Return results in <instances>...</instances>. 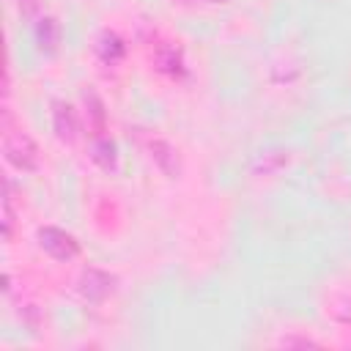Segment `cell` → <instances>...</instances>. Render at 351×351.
Returning <instances> with one entry per match:
<instances>
[{"label": "cell", "instance_id": "cell-6", "mask_svg": "<svg viewBox=\"0 0 351 351\" xmlns=\"http://www.w3.org/2000/svg\"><path fill=\"white\" fill-rule=\"evenodd\" d=\"M33 36H36V47L41 52H55L58 41H60V27L52 16H38L36 27H33Z\"/></svg>", "mask_w": 351, "mask_h": 351}, {"label": "cell", "instance_id": "cell-12", "mask_svg": "<svg viewBox=\"0 0 351 351\" xmlns=\"http://www.w3.org/2000/svg\"><path fill=\"white\" fill-rule=\"evenodd\" d=\"M19 8H22L25 16H33L38 11V0H19Z\"/></svg>", "mask_w": 351, "mask_h": 351}, {"label": "cell", "instance_id": "cell-8", "mask_svg": "<svg viewBox=\"0 0 351 351\" xmlns=\"http://www.w3.org/2000/svg\"><path fill=\"white\" fill-rule=\"evenodd\" d=\"M285 162H288V151H280V148L263 151V154H258V156L252 159V173H255V176H271V173H277Z\"/></svg>", "mask_w": 351, "mask_h": 351}, {"label": "cell", "instance_id": "cell-4", "mask_svg": "<svg viewBox=\"0 0 351 351\" xmlns=\"http://www.w3.org/2000/svg\"><path fill=\"white\" fill-rule=\"evenodd\" d=\"M52 126H55V134H58L60 140L71 143V140L77 137V129H80L74 107H71V104H66V101H58V104H55V110H52Z\"/></svg>", "mask_w": 351, "mask_h": 351}, {"label": "cell", "instance_id": "cell-5", "mask_svg": "<svg viewBox=\"0 0 351 351\" xmlns=\"http://www.w3.org/2000/svg\"><path fill=\"white\" fill-rule=\"evenodd\" d=\"M148 151H151V159L156 162V167L165 173V176H178V170H181V165H178V154H176V148L167 143V140H151L148 143Z\"/></svg>", "mask_w": 351, "mask_h": 351}, {"label": "cell", "instance_id": "cell-3", "mask_svg": "<svg viewBox=\"0 0 351 351\" xmlns=\"http://www.w3.org/2000/svg\"><path fill=\"white\" fill-rule=\"evenodd\" d=\"M115 291V277L101 269H85L80 277V293L88 302H104Z\"/></svg>", "mask_w": 351, "mask_h": 351}, {"label": "cell", "instance_id": "cell-1", "mask_svg": "<svg viewBox=\"0 0 351 351\" xmlns=\"http://www.w3.org/2000/svg\"><path fill=\"white\" fill-rule=\"evenodd\" d=\"M3 154L16 170H36L38 167V145L22 129H8L3 137Z\"/></svg>", "mask_w": 351, "mask_h": 351}, {"label": "cell", "instance_id": "cell-11", "mask_svg": "<svg viewBox=\"0 0 351 351\" xmlns=\"http://www.w3.org/2000/svg\"><path fill=\"white\" fill-rule=\"evenodd\" d=\"M82 101H85V107H88V110H85L88 118H93V126L101 129V123H104V107H101L99 96H96V93H85Z\"/></svg>", "mask_w": 351, "mask_h": 351}, {"label": "cell", "instance_id": "cell-7", "mask_svg": "<svg viewBox=\"0 0 351 351\" xmlns=\"http://www.w3.org/2000/svg\"><path fill=\"white\" fill-rule=\"evenodd\" d=\"M90 159L101 167V170H115L118 167V148L110 137H96L90 143Z\"/></svg>", "mask_w": 351, "mask_h": 351}, {"label": "cell", "instance_id": "cell-10", "mask_svg": "<svg viewBox=\"0 0 351 351\" xmlns=\"http://www.w3.org/2000/svg\"><path fill=\"white\" fill-rule=\"evenodd\" d=\"M96 52H99V58H101L104 63H115V60H121V55H123V41H121L115 33H104V36L99 38V44H96Z\"/></svg>", "mask_w": 351, "mask_h": 351}, {"label": "cell", "instance_id": "cell-9", "mask_svg": "<svg viewBox=\"0 0 351 351\" xmlns=\"http://www.w3.org/2000/svg\"><path fill=\"white\" fill-rule=\"evenodd\" d=\"M154 60L167 74H181L184 71V58H181V52L176 47H159L156 55H154Z\"/></svg>", "mask_w": 351, "mask_h": 351}, {"label": "cell", "instance_id": "cell-2", "mask_svg": "<svg viewBox=\"0 0 351 351\" xmlns=\"http://www.w3.org/2000/svg\"><path fill=\"white\" fill-rule=\"evenodd\" d=\"M38 244H41V250H44L47 255H52V258H58V261H71V258L80 255L77 239H74L71 233L60 230V228H52V225L38 228Z\"/></svg>", "mask_w": 351, "mask_h": 351}]
</instances>
